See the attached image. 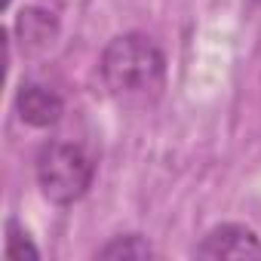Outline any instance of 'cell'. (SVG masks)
Segmentation results:
<instances>
[{
    "mask_svg": "<svg viewBox=\"0 0 261 261\" xmlns=\"http://www.w3.org/2000/svg\"><path fill=\"white\" fill-rule=\"evenodd\" d=\"M98 71L105 89L120 105H148L166 83V56L154 37L126 31L105 46Z\"/></svg>",
    "mask_w": 261,
    "mask_h": 261,
    "instance_id": "obj_1",
    "label": "cell"
},
{
    "mask_svg": "<svg viewBox=\"0 0 261 261\" xmlns=\"http://www.w3.org/2000/svg\"><path fill=\"white\" fill-rule=\"evenodd\" d=\"M40 194L56 206H74L95 178V160L74 142H46L34 160Z\"/></svg>",
    "mask_w": 261,
    "mask_h": 261,
    "instance_id": "obj_2",
    "label": "cell"
},
{
    "mask_svg": "<svg viewBox=\"0 0 261 261\" xmlns=\"http://www.w3.org/2000/svg\"><path fill=\"white\" fill-rule=\"evenodd\" d=\"M197 258H209V261H218V258H237V261H249V258H261V237L246 227V224H237V221H224V224H215L194 249Z\"/></svg>",
    "mask_w": 261,
    "mask_h": 261,
    "instance_id": "obj_3",
    "label": "cell"
},
{
    "mask_svg": "<svg viewBox=\"0 0 261 261\" xmlns=\"http://www.w3.org/2000/svg\"><path fill=\"white\" fill-rule=\"evenodd\" d=\"M16 111H19L22 123L34 126V129H49L62 120L65 101L56 89H49L43 83H22L16 92Z\"/></svg>",
    "mask_w": 261,
    "mask_h": 261,
    "instance_id": "obj_4",
    "label": "cell"
},
{
    "mask_svg": "<svg viewBox=\"0 0 261 261\" xmlns=\"http://www.w3.org/2000/svg\"><path fill=\"white\" fill-rule=\"evenodd\" d=\"M16 34H19V43L22 49L28 53H37V49H46L56 34H59V22L49 10H40V7H28L19 13L16 19Z\"/></svg>",
    "mask_w": 261,
    "mask_h": 261,
    "instance_id": "obj_5",
    "label": "cell"
},
{
    "mask_svg": "<svg viewBox=\"0 0 261 261\" xmlns=\"http://www.w3.org/2000/svg\"><path fill=\"white\" fill-rule=\"evenodd\" d=\"M154 246L142 237V233H123V237H114L108 246H101L95 252V258H105V261H145V258H154Z\"/></svg>",
    "mask_w": 261,
    "mask_h": 261,
    "instance_id": "obj_6",
    "label": "cell"
},
{
    "mask_svg": "<svg viewBox=\"0 0 261 261\" xmlns=\"http://www.w3.org/2000/svg\"><path fill=\"white\" fill-rule=\"evenodd\" d=\"M7 258L10 261H37L40 258V249L34 246V240H31V233L16 221V218H10L7 221Z\"/></svg>",
    "mask_w": 261,
    "mask_h": 261,
    "instance_id": "obj_7",
    "label": "cell"
},
{
    "mask_svg": "<svg viewBox=\"0 0 261 261\" xmlns=\"http://www.w3.org/2000/svg\"><path fill=\"white\" fill-rule=\"evenodd\" d=\"M10 4H13V0H4V7H10Z\"/></svg>",
    "mask_w": 261,
    "mask_h": 261,
    "instance_id": "obj_8",
    "label": "cell"
}]
</instances>
